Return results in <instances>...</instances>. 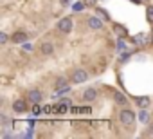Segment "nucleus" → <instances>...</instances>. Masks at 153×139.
<instances>
[{"instance_id": "14", "label": "nucleus", "mask_w": 153, "mask_h": 139, "mask_svg": "<svg viewBox=\"0 0 153 139\" xmlns=\"http://www.w3.org/2000/svg\"><path fill=\"white\" fill-rule=\"evenodd\" d=\"M0 43H2V45L7 43V34L6 33H0Z\"/></svg>"}, {"instance_id": "15", "label": "nucleus", "mask_w": 153, "mask_h": 139, "mask_svg": "<svg viewBox=\"0 0 153 139\" xmlns=\"http://www.w3.org/2000/svg\"><path fill=\"white\" fill-rule=\"evenodd\" d=\"M148 22H153V7H148Z\"/></svg>"}, {"instance_id": "7", "label": "nucleus", "mask_w": 153, "mask_h": 139, "mask_svg": "<svg viewBox=\"0 0 153 139\" xmlns=\"http://www.w3.org/2000/svg\"><path fill=\"white\" fill-rule=\"evenodd\" d=\"M11 40H13L15 43H25V42H27V34H25V33H22V31H18V33H13Z\"/></svg>"}, {"instance_id": "4", "label": "nucleus", "mask_w": 153, "mask_h": 139, "mask_svg": "<svg viewBox=\"0 0 153 139\" xmlns=\"http://www.w3.org/2000/svg\"><path fill=\"white\" fill-rule=\"evenodd\" d=\"M87 25L90 29H94V31H99V29H103V20L101 18H96V16H90L87 20Z\"/></svg>"}, {"instance_id": "16", "label": "nucleus", "mask_w": 153, "mask_h": 139, "mask_svg": "<svg viewBox=\"0 0 153 139\" xmlns=\"http://www.w3.org/2000/svg\"><path fill=\"white\" fill-rule=\"evenodd\" d=\"M96 2H97V0H83V4H85V6H94Z\"/></svg>"}, {"instance_id": "9", "label": "nucleus", "mask_w": 153, "mask_h": 139, "mask_svg": "<svg viewBox=\"0 0 153 139\" xmlns=\"http://www.w3.org/2000/svg\"><path fill=\"white\" fill-rule=\"evenodd\" d=\"M96 98H97L96 89H87V90L83 92V99H85V101H94Z\"/></svg>"}, {"instance_id": "17", "label": "nucleus", "mask_w": 153, "mask_h": 139, "mask_svg": "<svg viewBox=\"0 0 153 139\" xmlns=\"http://www.w3.org/2000/svg\"><path fill=\"white\" fill-rule=\"evenodd\" d=\"M70 4V0H61V6H68Z\"/></svg>"}, {"instance_id": "13", "label": "nucleus", "mask_w": 153, "mask_h": 139, "mask_svg": "<svg viewBox=\"0 0 153 139\" xmlns=\"http://www.w3.org/2000/svg\"><path fill=\"white\" fill-rule=\"evenodd\" d=\"M65 85H67V80L65 78H58L56 80V89H65Z\"/></svg>"}, {"instance_id": "5", "label": "nucleus", "mask_w": 153, "mask_h": 139, "mask_svg": "<svg viewBox=\"0 0 153 139\" xmlns=\"http://www.w3.org/2000/svg\"><path fill=\"white\" fill-rule=\"evenodd\" d=\"M13 110H15V112H25V110H27L25 99H15V101H13Z\"/></svg>"}, {"instance_id": "6", "label": "nucleus", "mask_w": 153, "mask_h": 139, "mask_svg": "<svg viewBox=\"0 0 153 139\" xmlns=\"http://www.w3.org/2000/svg\"><path fill=\"white\" fill-rule=\"evenodd\" d=\"M29 101H31V103H34V105H38V103L42 101V92H40V90H36V89L29 90Z\"/></svg>"}, {"instance_id": "18", "label": "nucleus", "mask_w": 153, "mask_h": 139, "mask_svg": "<svg viewBox=\"0 0 153 139\" xmlns=\"http://www.w3.org/2000/svg\"><path fill=\"white\" fill-rule=\"evenodd\" d=\"M151 43H153V31H151Z\"/></svg>"}, {"instance_id": "1", "label": "nucleus", "mask_w": 153, "mask_h": 139, "mask_svg": "<svg viewBox=\"0 0 153 139\" xmlns=\"http://www.w3.org/2000/svg\"><path fill=\"white\" fill-rule=\"evenodd\" d=\"M119 119H121V123H123L124 126H131L133 121H135V112L130 110V108H123V110L119 112Z\"/></svg>"}, {"instance_id": "12", "label": "nucleus", "mask_w": 153, "mask_h": 139, "mask_svg": "<svg viewBox=\"0 0 153 139\" xmlns=\"http://www.w3.org/2000/svg\"><path fill=\"white\" fill-rule=\"evenodd\" d=\"M137 103H139V107H140V108H146V107L149 105V98H139V99H137Z\"/></svg>"}, {"instance_id": "10", "label": "nucleus", "mask_w": 153, "mask_h": 139, "mask_svg": "<svg viewBox=\"0 0 153 139\" xmlns=\"http://www.w3.org/2000/svg\"><path fill=\"white\" fill-rule=\"evenodd\" d=\"M114 99H115L117 105H126V103H128V99H126L124 94H121V92H115V94H114Z\"/></svg>"}, {"instance_id": "3", "label": "nucleus", "mask_w": 153, "mask_h": 139, "mask_svg": "<svg viewBox=\"0 0 153 139\" xmlns=\"http://www.w3.org/2000/svg\"><path fill=\"white\" fill-rule=\"evenodd\" d=\"M72 27H74V22H72L70 16H65V18H61V20L58 22V29H59L61 33H70Z\"/></svg>"}, {"instance_id": "11", "label": "nucleus", "mask_w": 153, "mask_h": 139, "mask_svg": "<svg viewBox=\"0 0 153 139\" xmlns=\"http://www.w3.org/2000/svg\"><path fill=\"white\" fill-rule=\"evenodd\" d=\"M139 119H140V123H144V125L149 121V114H148V110H146V108H142V110L139 112Z\"/></svg>"}, {"instance_id": "8", "label": "nucleus", "mask_w": 153, "mask_h": 139, "mask_svg": "<svg viewBox=\"0 0 153 139\" xmlns=\"http://www.w3.org/2000/svg\"><path fill=\"white\" fill-rule=\"evenodd\" d=\"M40 51H42L45 56H51V54L54 52V45H52L51 42H43V43H42V47H40Z\"/></svg>"}, {"instance_id": "2", "label": "nucleus", "mask_w": 153, "mask_h": 139, "mask_svg": "<svg viewBox=\"0 0 153 139\" xmlns=\"http://www.w3.org/2000/svg\"><path fill=\"white\" fill-rule=\"evenodd\" d=\"M87 80H88L87 71H83V69H76V71H72V83H85Z\"/></svg>"}]
</instances>
